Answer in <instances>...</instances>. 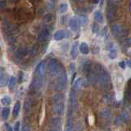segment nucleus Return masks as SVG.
Returning a JSON list of instances; mask_svg holds the SVG:
<instances>
[{"mask_svg": "<svg viewBox=\"0 0 131 131\" xmlns=\"http://www.w3.org/2000/svg\"><path fill=\"white\" fill-rule=\"evenodd\" d=\"M92 80L96 85L103 90H110L112 88L110 74L99 64H96L93 68Z\"/></svg>", "mask_w": 131, "mask_h": 131, "instance_id": "1", "label": "nucleus"}, {"mask_svg": "<svg viewBox=\"0 0 131 131\" xmlns=\"http://www.w3.org/2000/svg\"><path fill=\"white\" fill-rule=\"evenodd\" d=\"M49 73L52 77H57L59 76L61 73L64 72L62 65H61L57 59H52L49 63Z\"/></svg>", "mask_w": 131, "mask_h": 131, "instance_id": "2", "label": "nucleus"}, {"mask_svg": "<svg viewBox=\"0 0 131 131\" xmlns=\"http://www.w3.org/2000/svg\"><path fill=\"white\" fill-rule=\"evenodd\" d=\"M117 8L118 6L116 3H107L106 6V18L110 22H115L117 18Z\"/></svg>", "mask_w": 131, "mask_h": 131, "instance_id": "3", "label": "nucleus"}, {"mask_svg": "<svg viewBox=\"0 0 131 131\" xmlns=\"http://www.w3.org/2000/svg\"><path fill=\"white\" fill-rule=\"evenodd\" d=\"M112 31L115 35L119 36V37H125V36H127L129 35L128 28H126L121 24H113Z\"/></svg>", "mask_w": 131, "mask_h": 131, "instance_id": "4", "label": "nucleus"}, {"mask_svg": "<svg viewBox=\"0 0 131 131\" xmlns=\"http://www.w3.org/2000/svg\"><path fill=\"white\" fill-rule=\"evenodd\" d=\"M67 83V75L65 72H63L57 77L56 83V90H57V91H62V90L66 88Z\"/></svg>", "mask_w": 131, "mask_h": 131, "instance_id": "5", "label": "nucleus"}, {"mask_svg": "<svg viewBox=\"0 0 131 131\" xmlns=\"http://www.w3.org/2000/svg\"><path fill=\"white\" fill-rule=\"evenodd\" d=\"M65 110V105L61 102V103H57L54 104L52 106V112L57 116H61L64 113Z\"/></svg>", "mask_w": 131, "mask_h": 131, "instance_id": "6", "label": "nucleus"}, {"mask_svg": "<svg viewBox=\"0 0 131 131\" xmlns=\"http://www.w3.org/2000/svg\"><path fill=\"white\" fill-rule=\"evenodd\" d=\"M49 36H50V32H49V30L48 28H44L39 35V41L41 43L46 42L47 40H48Z\"/></svg>", "mask_w": 131, "mask_h": 131, "instance_id": "7", "label": "nucleus"}, {"mask_svg": "<svg viewBox=\"0 0 131 131\" xmlns=\"http://www.w3.org/2000/svg\"><path fill=\"white\" fill-rule=\"evenodd\" d=\"M79 22L76 18H71L69 20V27L73 32H76L79 29Z\"/></svg>", "mask_w": 131, "mask_h": 131, "instance_id": "8", "label": "nucleus"}, {"mask_svg": "<svg viewBox=\"0 0 131 131\" xmlns=\"http://www.w3.org/2000/svg\"><path fill=\"white\" fill-rule=\"evenodd\" d=\"M37 73H38L39 77H43L46 73V63L45 62H41L38 67H37Z\"/></svg>", "mask_w": 131, "mask_h": 131, "instance_id": "9", "label": "nucleus"}, {"mask_svg": "<svg viewBox=\"0 0 131 131\" xmlns=\"http://www.w3.org/2000/svg\"><path fill=\"white\" fill-rule=\"evenodd\" d=\"M69 102L73 108H76L77 106V98H76V94L75 90H71L70 92V96H69Z\"/></svg>", "mask_w": 131, "mask_h": 131, "instance_id": "10", "label": "nucleus"}, {"mask_svg": "<svg viewBox=\"0 0 131 131\" xmlns=\"http://www.w3.org/2000/svg\"><path fill=\"white\" fill-rule=\"evenodd\" d=\"M78 51H79V43L75 41L73 43L71 46V55L73 59H75L78 56Z\"/></svg>", "mask_w": 131, "mask_h": 131, "instance_id": "11", "label": "nucleus"}, {"mask_svg": "<svg viewBox=\"0 0 131 131\" xmlns=\"http://www.w3.org/2000/svg\"><path fill=\"white\" fill-rule=\"evenodd\" d=\"M66 31L63 30H59V31H57L54 35H53V37H54V40H57V41H59V40H61L62 39H64L67 35H66Z\"/></svg>", "mask_w": 131, "mask_h": 131, "instance_id": "12", "label": "nucleus"}, {"mask_svg": "<svg viewBox=\"0 0 131 131\" xmlns=\"http://www.w3.org/2000/svg\"><path fill=\"white\" fill-rule=\"evenodd\" d=\"M63 99H64L63 94H61V93H56L52 97V102L53 104L61 103V102H62Z\"/></svg>", "mask_w": 131, "mask_h": 131, "instance_id": "13", "label": "nucleus"}, {"mask_svg": "<svg viewBox=\"0 0 131 131\" xmlns=\"http://www.w3.org/2000/svg\"><path fill=\"white\" fill-rule=\"evenodd\" d=\"M93 18H94V20H95L97 22H99V23H103L104 22V17H103V15H102V13H101L100 11L94 12Z\"/></svg>", "mask_w": 131, "mask_h": 131, "instance_id": "14", "label": "nucleus"}, {"mask_svg": "<svg viewBox=\"0 0 131 131\" xmlns=\"http://www.w3.org/2000/svg\"><path fill=\"white\" fill-rule=\"evenodd\" d=\"M84 86V80L82 78H77L75 83H74V90L75 91H80V90L82 89Z\"/></svg>", "mask_w": 131, "mask_h": 131, "instance_id": "15", "label": "nucleus"}, {"mask_svg": "<svg viewBox=\"0 0 131 131\" xmlns=\"http://www.w3.org/2000/svg\"><path fill=\"white\" fill-rule=\"evenodd\" d=\"M79 49H80V51L81 52V54H83V55H88L89 53V47L85 42H82L80 45Z\"/></svg>", "mask_w": 131, "mask_h": 131, "instance_id": "16", "label": "nucleus"}, {"mask_svg": "<svg viewBox=\"0 0 131 131\" xmlns=\"http://www.w3.org/2000/svg\"><path fill=\"white\" fill-rule=\"evenodd\" d=\"M108 57L111 59H115L117 58V50H116V49L113 46L112 44V47L109 48Z\"/></svg>", "mask_w": 131, "mask_h": 131, "instance_id": "17", "label": "nucleus"}, {"mask_svg": "<svg viewBox=\"0 0 131 131\" xmlns=\"http://www.w3.org/2000/svg\"><path fill=\"white\" fill-rule=\"evenodd\" d=\"M91 70H92V64L89 62V61L85 62L83 65V72L86 75H89Z\"/></svg>", "mask_w": 131, "mask_h": 131, "instance_id": "18", "label": "nucleus"}, {"mask_svg": "<svg viewBox=\"0 0 131 131\" xmlns=\"http://www.w3.org/2000/svg\"><path fill=\"white\" fill-rule=\"evenodd\" d=\"M32 88H34L35 90H38L39 88H40V86H41V81H40V78L39 77H35L34 79H33L32 81Z\"/></svg>", "mask_w": 131, "mask_h": 131, "instance_id": "19", "label": "nucleus"}, {"mask_svg": "<svg viewBox=\"0 0 131 131\" xmlns=\"http://www.w3.org/2000/svg\"><path fill=\"white\" fill-rule=\"evenodd\" d=\"M8 83V75L7 73H3V74L0 77V88L5 87Z\"/></svg>", "mask_w": 131, "mask_h": 131, "instance_id": "20", "label": "nucleus"}, {"mask_svg": "<svg viewBox=\"0 0 131 131\" xmlns=\"http://www.w3.org/2000/svg\"><path fill=\"white\" fill-rule=\"evenodd\" d=\"M77 19H78V22H79L80 26H85L86 24H87L88 18L85 15H80L79 16V18Z\"/></svg>", "mask_w": 131, "mask_h": 131, "instance_id": "21", "label": "nucleus"}, {"mask_svg": "<svg viewBox=\"0 0 131 131\" xmlns=\"http://www.w3.org/2000/svg\"><path fill=\"white\" fill-rule=\"evenodd\" d=\"M121 119L123 120V121L125 122V123H129L131 120V117H130V115L127 112V111H123L121 113Z\"/></svg>", "mask_w": 131, "mask_h": 131, "instance_id": "22", "label": "nucleus"}, {"mask_svg": "<svg viewBox=\"0 0 131 131\" xmlns=\"http://www.w3.org/2000/svg\"><path fill=\"white\" fill-rule=\"evenodd\" d=\"M20 101H16V104L13 107V116L15 117H17L19 112H20Z\"/></svg>", "mask_w": 131, "mask_h": 131, "instance_id": "23", "label": "nucleus"}, {"mask_svg": "<svg viewBox=\"0 0 131 131\" xmlns=\"http://www.w3.org/2000/svg\"><path fill=\"white\" fill-rule=\"evenodd\" d=\"M16 78L15 77H12L10 80H9V88L10 90H14V88H16Z\"/></svg>", "mask_w": 131, "mask_h": 131, "instance_id": "24", "label": "nucleus"}, {"mask_svg": "<svg viewBox=\"0 0 131 131\" xmlns=\"http://www.w3.org/2000/svg\"><path fill=\"white\" fill-rule=\"evenodd\" d=\"M59 10L61 13H66L68 10V4L67 3H62L60 4L59 7Z\"/></svg>", "mask_w": 131, "mask_h": 131, "instance_id": "25", "label": "nucleus"}, {"mask_svg": "<svg viewBox=\"0 0 131 131\" xmlns=\"http://www.w3.org/2000/svg\"><path fill=\"white\" fill-rule=\"evenodd\" d=\"M100 115H101L102 117L107 118V117H109L111 116V110L108 109V108H105V109H103L102 110Z\"/></svg>", "mask_w": 131, "mask_h": 131, "instance_id": "26", "label": "nucleus"}, {"mask_svg": "<svg viewBox=\"0 0 131 131\" xmlns=\"http://www.w3.org/2000/svg\"><path fill=\"white\" fill-rule=\"evenodd\" d=\"M1 102H2V104L4 105V106H6V105H10L11 104V102H12V99H11V97H8V96H5V97H3L2 99H1Z\"/></svg>", "mask_w": 131, "mask_h": 131, "instance_id": "27", "label": "nucleus"}, {"mask_svg": "<svg viewBox=\"0 0 131 131\" xmlns=\"http://www.w3.org/2000/svg\"><path fill=\"white\" fill-rule=\"evenodd\" d=\"M2 115H3V118H5V119L8 118V116H9V115H10V109L8 107L3 108V111H2Z\"/></svg>", "mask_w": 131, "mask_h": 131, "instance_id": "28", "label": "nucleus"}, {"mask_svg": "<svg viewBox=\"0 0 131 131\" xmlns=\"http://www.w3.org/2000/svg\"><path fill=\"white\" fill-rule=\"evenodd\" d=\"M25 110L26 112H29L31 110V101L29 99H27L26 101V103H25Z\"/></svg>", "mask_w": 131, "mask_h": 131, "instance_id": "29", "label": "nucleus"}, {"mask_svg": "<svg viewBox=\"0 0 131 131\" xmlns=\"http://www.w3.org/2000/svg\"><path fill=\"white\" fill-rule=\"evenodd\" d=\"M52 125L55 126V127H57L60 125V123H61V119L59 117H56L54 119H52Z\"/></svg>", "mask_w": 131, "mask_h": 131, "instance_id": "30", "label": "nucleus"}, {"mask_svg": "<svg viewBox=\"0 0 131 131\" xmlns=\"http://www.w3.org/2000/svg\"><path fill=\"white\" fill-rule=\"evenodd\" d=\"M115 123H116V125L117 126H121V125H123V123H124V121H123V120L121 119V116H119V117L116 118V120H115Z\"/></svg>", "mask_w": 131, "mask_h": 131, "instance_id": "31", "label": "nucleus"}, {"mask_svg": "<svg viewBox=\"0 0 131 131\" xmlns=\"http://www.w3.org/2000/svg\"><path fill=\"white\" fill-rule=\"evenodd\" d=\"M92 31L93 33H97V32L99 31V26L97 23H93L92 25Z\"/></svg>", "mask_w": 131, "mask_h": 131, "instance_id": "32", "label": "nucleus"}, {"mask_svg": "<svg viewBox=\"0 0 131 131\" xmlns=\"http://www.w3.org/2000/svg\"><path fill=\"white\" fill-rule=\"evenodd\" d=\"M104 99L106 102H112L114 99V97H113V95L112 94H108V95H106L104 97Z\"/></svg>", "mask_w": 131, "mask_h": 131, "instance_id": "33", "label": "nucleus"}, {"mask_svg": "<svg viewBox=\"0 0 131 131\" xmlns=\"http://www.w3.org/2000/svg\"><path fill=\"white\" fill-rule=\"evenodd\" d=\"M38 50H39V46H38V45H35V46H34V48H33L32 50H31V55H35L37 53H38Z\"/></svg>", "mask_w": 131, "mask_h": 131, "instance_id": "34", "label": "nucleus"}, {"mask_svg": "<svg viewBox=\"0 0 131 131\" xmlns=\"http://www.w3.org/2000/svg\"><path fill=\"white\" fill-rule=\"evenodd\" d=\"M76 128H77L78 130H83L84 129V125H82V123L78 122L77 125H76Z\"/></svg>", "mask_w": 131, "mask_h": 131, "instance_id": "35", "label": "nucleus"}, {"mask_svg": "<svg viewBox=\"0 0 131 131\" xmlns=\"http://www.w3.org/2000/svg\"><path fill=\"white\" fill-rule=\"evenodd\" d=\"M52 20V15L51 14H47L46 16L44 17V21L45 22H50Z\"/></svg>", "mask_w": 131, "mask_h": 131, "instance_id": "36", "label": "nucleus"}, {"mask_svg": "<svg viewBox=\"0 0 131 131\" xmlns=\"http://www.w3.org/2000/svg\"><path fill=\"white\" fill-rule=\"evenodd\" d=\"M119 66H120L122 69H125V67H126L125 62V61H121V62L119 63Z\"/></svg>", "mask_w": 131, "mask_h": 131, "instance_id": "37", "label": "nucleus"}, {"mask_svg": "<svg viewBox=\"0 0 131 131\" xmlns=\"http://www.w3.org/2000/svg\"><path fill=\"white\" fill-rule=\"evenodd\" d=\"M22 131H30V127L29 125H25L23 126V129H22Z\"/></svg>", "mask_w": 131, "mask_h": 131, "instance_id": "38", "label": "nucleus"}, {"mask_svg": "<svg viewBox=\"0 0 131 131\" xmlns=\"http://www.w3.org/2000/svg\"><path fill=\"white\" fill-rule=\"evenodd\" d=\"M20 122H16V125H15V127H14V131H19L20 129Z\"/></svg>", "mask_w": 131, "mask_h": 131, "instance_id": "39", "label": "nucleus"}, {"mask_svg": "<svg viewBox=\"0 0 131 131\" xmlns=\"http://www.w3.org/2000/svg\"><path fill=\"white\" fill-rule=\"evenodd\" d=\"M5 127L7 129V131H13V129H12V126L8 125L7 123H6V124H5Z\"/></svg>", "mask_w": 131, "mask_h": 131, "instance_id": "40", "label": "nucleus"}, {"mask_svg": "<svg viewBox=\"0 0 131 131\" xmlns=\"http://www.w3.org/2000/svg\"><path fill=\"white\" fill-rule=\"evenodd\" d=\"M108 2H110V3H116V4H118V3L121 2V0H108Z\"/></svg>", "mask_w": 131, "mask_h": 131, "instance_id": "41", "label": "nucleus"}, {"mask_svg": "<svg viewBox=\"0 0 131 131\" xmlns=\"http://www.w3.org/2000/svg\"><path fill=\"white\" fill-rule=\"evenodd\" d=\"M125 64L127 65V66L131 68V60H126V61H125Z\"/></svg>", "mask_w": 131, "mask_h": 131, "instance_id": "42", "label": "nucleus"}, {"mask_svg": "<svg viewBox=\"0 0 131 131\" xmlns=\"http://www.w3.org/2000/svg\"><path fill=\"white\" fill-rule=\"evenodd\" d=\"M5 7V2H3V1H0V7L1 8H3V7Z\"/></svg>", "mask_w": 131, "mask_h": 131, "instance_id": "43", "label": "nucleus"}, {"mask_svg": "<svg viewBox=\"0 0 131 131\" xmlns=\"http://www.w3.org/2000/svg\"><path fill=\"white\" fill-rule=\"evenodd\" d=\"M91 1L93 3H94V4H97V3L100 2V0H91Z\"/></svg>", "mask_w": 131, "mask_h": 131, "instance_id": "44", "label": "nucleus"}, {"mask_svg": "<svg viewBox=\"0 0 131 131\" xmlns=\"http://www.w3.org/2000/svg\"><path fill=\"white\" fill-rule=\"evenodd\" d=\"M3 74V68L2 67H0V77Z\"/></svg>", "mask_w": 131, "mask_h": 131, "instance_id": "45", "label": "nucleus"}, {"mask_svg": "<svg viewBox=\"0 0 131 131\" xmlns=\"http://www.w3.org/2000/svg\"><path fill=\"white\" fill-rule=\"evenodd\" d=\"M49 131H57V129H50Z\"/></svg>", "mask_w": 131, "mask_h": 131, "instance_id": "46", "label": "nucleus"}, {"mask_svg": "<svg viewBox=\"0 0 131 131\" xmlns=\"http://www.w3.org/2000/svg\"><path fill=\"white\" fill-rule=\"evenodd\" d=\"M130 54H131V50H130Z\"/></svg>", "mask_w": 131, "mask_h": 131, "instance_id": "47", "label": "nucleus"}]
</instances>
